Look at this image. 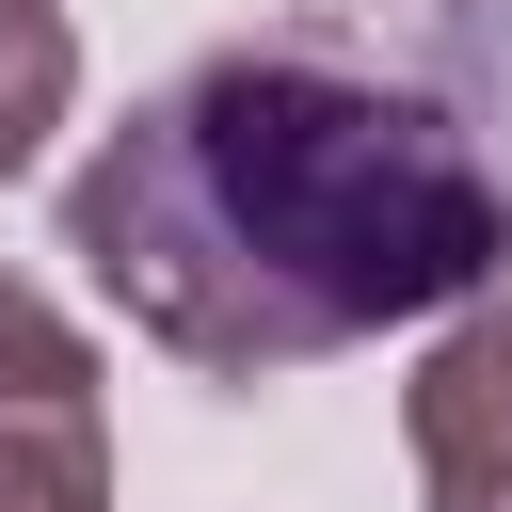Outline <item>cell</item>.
<instances>
[{
  "label": "cell",
  "mask_w": 512,
  "mask_h": 512,
  "mask_svg": "<svg viewBox=\"0 0 512 512\" xmlns=\"http://www.w3.org/2000/svg\"><path fill=\"white\" fill-rule=\"evenodd\" d=\"M64 256L208 384H288L512 288V0L272 16L64 176Z\"/></svg>",
  "instance_id": "cell-1"
},
{
  "label": "cell",
  "mask_w": 512,
  "mask_h": 512,
  "mask_svg": "<svg viewBox=\"0 0 512 512\" xmlns=\"http://www.w3.org/2000/svg\"><path fill=\"white\" fill-rule=\"evenodd\" d=\"M400 432H416V496L432 512H512V288H480L416 352Z\"/></svg>",
  "instance_id": "cell-2"
},
{
  "label": "cell",
  "mask_w": 512,
  "mask_h": 512,
  "mask_svg": "<svg viewBox=\"0 0 512 512\" xmlns=\"http://www.w3.org/2000/svg\"><path fill=\"white\" fill-rule=\"evenodd\" d=\"M0 512H112L96 384H0Z\"/></svg>",
  "instance_id": "cell-3"
},
{
  "label": "cell",
  "mask_w": 512,
  "mask_h": 512,
  "mask_svg": "<svg viewBox=\"0 0 512 512\" xmlns=\"http://www.w3.org/2000/svg\"><path fill=\"white\" fill-rule=\"evenodd\" d=\"M64 96H80V32H64V0H0V176L64 128Z\"/></svg>",
  "instance_id": "cell-4"
},
{
  "label": "cell",
  "mask_w": 512,
  "mask_h": 512,
  "mask_svg": "<svg viewBox=\"0 0 512 512\" xmlns=\"http://www.w3.org/2000/svg\"><path fill=\"white\" fill-rule=\"evenodd\" d=\"M0 384H96V336H80L32 272H0Z\"/></svg>",
  "instance_id": "cell-5"
}]
</instances>
